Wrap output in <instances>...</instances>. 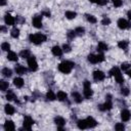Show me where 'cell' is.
I'll list each match as a JSON object with an SVG mask.
<instances>
[{"label":"cell","instance_id":"obj_15","mask_svg":"<svg viewBox=\"0 0 131 131\" xmlns=\"http://www.w3.org/2000/svg\"><path fill=\"white\" fill-rule=\"evenodd\" d=\"M72 97L75 100V102H77V103H81L82 102V99H83L82 96H81V94L78 93V92H72Z\"/></svg>","mask_w":131,"mask_h":131},{"label":"cell","instance_id":"obj_3","mask_svg":"<svg viewBox=\"0 0 131 131\" xmlns=\"http://www.w3.org/2000/svg\"><path fill=\"white\" fill-rule=\"evenodd\" d=\"M83 87H84V91H83L84 96H85L86 98H90V97L92 96V94H93V91H92V89H91L90 82H89L88 80H85V81H84V84H83Z\"/></svg>","mask_w":131,"mask_h":131},{"label":"cell","instance_id":"obj_50","mask_svg":"<svg viewBox=\"0 0 131 131\" xmlns=\"http://www.w3.org/2000/svg\"><path fill=\"white\" fill-rule=\"evenodd\" d=\"M89 1H90L91 3H97V4H98V2H99V0H89Z\"/></svg>","mask_w":131,"mask_h":131},{"label":"cell","instance_id":"obj_45","mask_svg":"<svg viewBox=\"0 0 131 131\" xmlns=\"http://www.w3.org/2000/svg\"><path fill=\"white\" fill-rule=\"evenodd\" d=\"M63 50H64L65 52H70V51H71V46H70L69 44H64V45H63Z\"/></svg>","mask_w":131,"mask_h":131},{"label":"cell","instance_id":"obj_52","mask_svg":"<svg viewBox=\"0 0 131 131\" xmlns=\"http://www.w3.org/2000/svg\"><path fill=\"white\" fill-rule=\"evenodd\" d=\"M127 74H128L129 77H131V70H128V71H127Z\"/></svg>","mask_w":131,"mask_h":131},{"label":"cell","instance_id":"obj_40","mask_svg":"<svg viewBox=\"0 0 131 131\" xmlns=\"http://www.w3.org/2000/svg\"><path fill=\"white\" fill-rule=\"evenodd\" d=\"M115 129L118 130V131H122L125 129V126L123 125V123H117L116 126H115Z\"/></svg>","mask_w":131,"mask_h":131},{"label":"cell","instance_id":"obj_20","mask_svg":"<svg viewBox=\"0 0 131 131\" xmlns=\"http://www.w3.org/2000/svg\"><path fill=\"white\" fill-rule=\"evenodd\" d=\"M13 84L17 87V88H21L24 86V80L22 79L21 77H17V78H14L13 79Z\"/></svg>","mask_w":131,"mask_h":131},{"label":"cell","instance_id":"obj_10","mask_svg":"<svg viewBox=\"0 0 131 131\" xmlns=\"http://www.w3.org/2000/svg\"><path fill=\"white\" fill-rule=\"evenodd\" d=\"M4 22L7 26H13L15 24V20L13 18V16L9 13H6L5 16H4Z\"/></svg>","mask_w":131,"mask_h":131},{"label":"cell","instance_id":"obj_46","mask_svg":"<svg viewBox=\"0 0 131 131\" xmlns=\"http://www.w3.org/2000/svg\"><path fill=\"white\" fill-rule=\"evenodd\" d=\"M15 21H16V23H24L25 22V20L24 18H22V16H16V18H15Z\"/></svg>","mask_w":131,"mask_h":131},{"label":"cell","instance_id":"obj_29","mask_svg":"<svg viewBox=\"0 0 131 131\" xmlns=\"http://www.w3.org/2000/svg\"><path fill=\"white\" fill-rule=\"evenodd\" d=\"M85 16H86V20L90 23V24H95L96 22H97V20H96V17L94 16V15H92V14H85Z\"/></svg>","mask_w":131,"mask_h":131},{"label":"cell","instance_id":"obj_18","mask_svg":"<svg viewBox=\"0 0 131 131\" xmlns=\"http://www.w3.org/2000/svg\"><path fill=\"white\" fill-rule=\"evenodd\" d=\"M4 111H5V113H6L7 115H13V114H14V112H15L14 108L11 106V104H5V107H4Z\"/></svg>","mask_w":131,"mask_h":131},{"label":"cell","instance_id":"obj_35","mask_svg":"<svg viewBox=\"0 0 131 131\" xmlns=\"http://www.w3.org/2000/svg\"><path fill=\"white\" fill-rule=\"evenodd\" d=\"M121 71H120V69L118 68V67H114L113 69H111V71H110V76H115V75H117L118 73H120Z\"/></svg>","mask_w":131,"mask_h":131},{"label":"cell","instance_id":"obj_23","mask_svg":"<svg viewBox=\"0 0 131 131\" xmlns=\"http://www.w3.org/2000/svg\"><path fill=\"white\" fill-rule=\"evenodd\" d=\"M77 125H78V127H79V129H86V128H88L86 120H79L77 122Z\"/></svg>","mask_w":131,"mask_h":131},{"label":"cell","instance_id":"obj_11","mask_svg":"<svg viewBox=\"0 0 131 131\" xmlns=\"http://www.w3.org/2000/svg\"><path fill=\"white\" fill-rule=\"evenodd\" d=\"M130 118H131V114H130V112H129L128 110H123V111L121 112V119H122L123 122L129 121Z\"/></svg>","mask_w":131,"mask_h":131},{"label":"cell","instance_id":"obj_8","mask_svg":"<svg viewBox=\"0 0 131 131\" xmlns=\"http://www.w3.org/2000/svg\"><path fill=\"white\" fill-rule=\"evenodd\" d=\"M112 108H113L112 100H107L103 104H99V106H98V109H99L100 111H102V112H104V111H109V110H111Z\"/></svg>","mask_w":131,"mask_h":131},{"label":"cell","instance_id":"obj_32","mask_svg":"<svg viewBox=\"0 0 131 131\" xmlns=\"http://www.w3.org/2000/svg\"><path fill=\"white\" fill-rule=\"evenodd\" d=\"M10 35H11L12 38H17V37L20 36V30H18L17 28L14 27V28L10 31Z\"/></svg>","mask_w":131,"mask_h":131},{"label":"cell","instance_id":"obj_30","mask_svg":"<svg viewBox=\"0 0 131 131\" xmlns=\"http://www.w3.org/2000/svg\"><path fill=\"white\" fill-rule=\"evenodd\" d=\"M75 32H76L77 36H83L85 34V29L82 28V27H78V28L75 29Z\"/></svg>","mask_w":131,"mask_h":131},{"label":"cell","instance_id":"obj_31","mask_svg":"<svg viewBox=\"0 0 131 131\" xmlns=\"http://www.w3.org/2000/svg\"><path fill=\"white\" fill-rule=\"evenodd\" d=\"M65 15H66V17H67V18H69V20H73V18H75V17L77 16V13H76L75 11H66Z\"/></svg>","mask_w":131,"mask_h":131},{"label":"cell","instance_id":"obj_33","mask_svg":"<svg viewBox=\"0 0 131 131\" xmlns=\"http://www.w3.org/2000/svg\"><path fill=\"white\" fill-rule=\"evenodd\" d=\"M115 78H116V81H117L119 84H122V83L124 82V78H123V76H122L121 72H120V73H118L117 75H115Z\"/></svg>","mask_w":131,"mask_h":131},{"label":"cell","instance_id":"obj_49","mask_svg":"<svg viewBox=\"0 0 131 131\" xmlns=\"http://www.w3.org/2000/svg\"><path fill=\"white\" fill-rule=\"evenodd\" d=\"M0 4H1V6H4L6 4V0H1V3Z\"/></svg>","mask_w":131,"mask_h":131},{"label":"cell","instance_id":"obj_16","mask_svg":"<svg viewBox=\"0 0 131 131\" xmlns=\"http://www.w3.org/2000/svg\"><path fill=\"white\" fill-rule=\"evenodd\" d=\"M4 129L6 131H9V130H14L15 129V126H14V123L12 121H6L4 123Z\"/></svg>","mask_w":131,"mask_h":131},{"label":"cell","instance_id":"obj_42","mask_svg":"<svg viewBox=\"0 0 131 131\" xmlns=\"http://www.w3.org/2000/svg\"><path fill=\"white\" fill-rule=\"evenodd\" d=\"M121 94H122L123 96H127V95H129V89H128V88H126V87L121 88Z\"/></svg>","mask_w":131,"mask_h":131},{"label":"cell","instance_id":"obj_21","mask_svg":"<svg viewBox=\"0 0 131 131\" xmlns=\"http://www.w3.org/2000/svg\"><path fill=\"white\" fill-rule=\"evenodd\" d=\"M67 97H68V94H67L66 92H64V91H59V92H58V94H57V98H58L60 101H64V100H66V99H67Z\"/></svg>","mask_w":131,"mask_h":131},{"label":"cell","instance_id":"obj_37","mask_svg":"<svg viewBox=\"0 0 131 131\" xmlns=\"http://www.w3.org/2000/svg\"><path fill=\"white\" fill-rule=\"evenodd\" d=\"M1 48H2L3 51H9V49H10V44H9L8 42H4V43L1 44Z\"/></svg>","mask_w":131,"mask_h":131},{"label":"cell","instance_id":"obj_51","mask_svg":"<svg viewBox=\"0 0 131 131\" xmlns=\"http://www.w3.org/2000/svg\"><path fill=\"white\" fill-rule=\"evenodd\" d=\"M127 16H128V18H130V20H131V10H128V12H127Z\"/></svg>","mask_w":131,"mask_h":131},{"label":"cell","instance_id":"obj_43","mask_svg":"<svg viewBox=\"0 0 131 131\" xmlns=\"http://www.w3.org/2000/svg\"><path fill=\"white\" fill-rule=\"evenodd\" d=\"M112 1H113L114 5H115L116 7H120V6H122V4H123L122 0H112Z\"/></svg>","mask_w":131,"mask_h":131},{"label":"cell","instance_id":"obj_28","mask_svg":"<svg viewBox=\"0 0 131 131\" xmlns=\"http://www.w3.org/2000/svg\"><path fill=\"white\" fill-rule=\"evenodd\" d=\"M2 75H3L4 77H6V78H9V77H11V75H12V71H11L10 69H8V68H4V69L2 70Z\"/></svg>","mask_w":131,"mask_h":131},{"label":"cell","instance_id":"obj_6","mask_svg":"<svg viewBox=\"0 0 131 131\" xmlns=\"http://www.w3.org/2000/svg\"><path fill=\"white\" fill-rule=\"evenodd\" d=\"M118 27L121 29V30H125V29H128L131 27V25L128 21H126L125 18H119L118 20Z\"/></svg>","mask_w":131,"mask_h":131},{"label":"cell","instance_id":"obj_19","mask_svg":"<svg viewBox=\"0 0 131 131\" xmlns=\"http://www.w3.org/2000/svg\"><path fill=\"white\" fill-rule=\"evenodd\" d=\"M7 59H8V61L16 62L18 58H17V54L15 53V52H13V51H8V53H7Z\"/></svg>","mask_w":131,"mask_h":131},{"label":"cell","instance_id":"obj_44","mask_svg":"<svg viewBox=\"0 0 131 131\" xmlns=\"http://www.w3.org/2000/svg\"><path fill=\"white\" fill-rule=\"evenodd\" d=\"M96 59H97V62H98V63H101V62L104 61V55H103L102 53H98V54L96 55Z\"/></svg>","mask_w":131,"mask_h":131},{"label":"cell","instance_id":"obj_38","mask_svg":"<svg viewBox=\"0 0 131 131\" xmlns=\"http://www.w3.org/2000/svg\"><path fill=\"white\" fill-rule=\"evenodd\" d=\"M67 36H68V39L69 40H73L77 35H76V32L75 31H69L68 34H67Z\"/></svg>","mask_w":131,"mask_h":131},{"label":"cell","instance_id":"obj_53","mask_svg":"<svg viewBox=\"0 0 131 131\" xmlns=\"http://www.w3.org/2000/svg\"><path fill=\"white\" fill-rule=\"evenodd\" d=\"M1 31H2V32H5V31H6L5 27H1Z\"/></svg>","mask_w":131,"mask_h":131},{"label":"cell","instance_id":"obj_24","mask_svg":"<svg viewBox=\"0 0 131 131\" xmlns=\"http://www.w3.org/2000/svg\"><path fill=\"white\" fill-rule=\"evenodd\" d=\"M46 98H47V100L52 101V100H54V99L57 98V95L53 93V91H52V90H49V91H47V93H46Z\"/></svg>","mask_w":131,"mask_h":131},{"label":"cell","instance_id":"obj_2","mask_svg":"<svg viewBox=\"0 0 131 131\" xmlns=\"http://www.w3.org/2000/svg\"><path fill=\"white\" fill-rule=\"evenodd\" d=\"M29 40H30L32 43H34V44H36V45H39V44L43 43L44 41H46V36L43 35V34H41V33L31 34V35L29 36Z\"/></svg>","mask_w":131,"mask_h":131},{"label":"cell","instance_id":"obj_12","mask_svg":"<svg viewBox=\"0 0 131 131\" xmlns=\"http://www.w3.org/2000/svg\"><path fill=\"white\" fill-rule=\"evenodd\" d=\"M51 51H52V54L53 55H55V57H62V54H63V48H61L60 46H53L52 47V49H51Z\"/></svg>","mask_w":131,"mask_h":131},{"label":"cell","instance_id":"obj_48","mask_svg":"<svg viewBox=\"0 0 131 131\" xmlns=\"http://www.w3.org/2000/svg\"><path fill=\"white\" fill-rule=\"evenodd\" d=\"M43 14H44V15H46V16H48V17H49V16H50V11H47V10H45V11H44V12H43Z\"/></svg>","mask_w":131,"mask_h":131},{"label":"cell","instance_id":"obj_41","mask_svg":"<svg viewBox=\"0 0 131 131\" xmlns=\"http://www.w3.org/2000/svg\"><path fill=\"white\" fill-rule=\"evenodd\" d=\"M130 67H131L130 64H128V63H123V64L121 65V69H122L123 71H128Z\"/></svg>","mask_w":131,"mask_h":131},{"label":"cell","instance_id":"obj_7","mask_svg":"<svg viewBox=\"0 0 131 131\" xmlns=\"http://www.w3.org/2000/svg\"><path fill=\"white\" fill-rule=\"evenodd\" d=\"M92 76H93V79L95 81H102L104 78H106V75H104V73L101 72V71H99V70L94 71L93 74H92Z\"/></svg>","mask_w":131,"mask_h":131},{"label":"cell","instance_id":"obj_1","mask_svg":"<svg viewBox=\"0 0 131 131\" xmlns=\"http://www.w3.org/2000/svg\"><path fill=\"white\" fill-rule=\"evenodd\" d=\"M74 67H75L74 63L69 62V61H65L59 65V70H60V72H62L64 74H69V73H71V71Z\"/></svg>","mask_w":131,"mask_h":131},{"label":"cell","instance_id":"obj_26","mask_svg":"<svg viewBox=\"0 0 131 131\" xmlns=\"http://www.w3.org/2000/svg\"><path fill=\"white\" fill-rule=\"evenodd\" d=\"M0 89H1V91H6L8 89V82L0 80Z\"/></svg>","mask_w":131,"mask_h":131},{"label":"cell","instance_id":"obj_13","mask_svg":"<svg viewBox=\"0 0 131 131\" xmlns=\"http://www.w3.org/2000/svg\"><path fill=\"white\" fill-rule=\"evenodd\" d=\"M14 70H15L16 74H18V75H25V73L27 72V69H26L24 66H22V65H16Z\"/></svg>","mask_w":131,"mask_h":131},{"label":"cell","instance_id":"obj_22","mask_svg":"<svg viewBox=\"0 0 131 131\" xmlns=\"http://www.w3.org/2000/svg\"><path fill=\"white\" fill-rule=\"evenodd\" d=\"M31 52H30V50H28V49H24V50H22L21 52H20V57L21 58H23V59H29L31 55Z\"/></svg>","mask_w":131,"mask_h":131},{"label":"cell","instance_id":"obj_27","mask_svg":"<svg viewBox=\"0 0 131 131\" xmlns=\"http://www.w3.org/2000/svg\"><path fill=\"white\" fill-rule=\"evenodd\" d=\"M128 41H126V40H122V41H119V43H118V46L121 48V49H124V50H126L127 48H128Z\"/></svg>","mask_w":131,"mask_h":131},{"label":"cell","instance_id":"obj_14","mask_svg":"<svg viewBox=\"0 0 131 131\" xmlns=\"http://www.w3.org/2000/svg\"><path fill=\"white\" fill-rule=\"evenodd\" d=\"M86 121H87L88 128H94V127L97 125V122H96V120H95L94 118H92V117H88V118L86 119Z\"/></svg>","mask_w":131,"mask_h":131},{"label":"cell","instance_id":"obj_9","mask_svg":"<svg viewBox=\"0 0 131 131\" xmlns=\"http://www.w3.org/2000/svg\"><path fill=\"white\" fill-rule=\"evenodd\" d=\"M32 24H33L34 27L37 28V29L42 28V20H41V16H39V15L34 16L33 20H32Z\"/></svg>","mask_w":131,"mask_h":131},{"label":"cell","instance_id":"obj_36","mask_svg":"<svg viewBox=\"0 0 131 131\" xmlns=\"http://www.w3.org/2000/svg\"><path fill=\"white\" fill-rule=\"evenodd\" d=\"M14 98H15V95H14L13 91L8 90V92H7V94H6V99H7V100H13Z\"/></svg>","mask_w":131,"mask_h":131},{"label":"cell","instance_id":"obj_39","mask_svg":"<svg viewBox=\"0 0 131 131\" xmlns=\"http://www.w3.org/2000/svg\"><path fill=\"white\" fill-rule=\"evenodd\" d=\"M110 24H111V20H110L109 17L104 16V17L102 18V21H101V25H103V26H108V25H110Z\"/></svg>","mask_w":131,"mask_h":131},{"label":"cell","instance_id":"obj_17","mask_svg":"<svg viewBox=\"0 0 131 131\" xmlns=\"http://www.w3.org/2000/svg\"><path fill=\"white\" fill-rule=\"evenodd\" d=\"M54 123L57 124L58 127H63L66 124V121L63 117H55L54 118Z\"/></svg>","mask_w":131,"mask_h":131},{"label":"cell","instance_id":"obj_5","mask_svg":"<svg viewBox=\"0 0 131 131\" xmlns=\"http://www.w3.org/2000/svg\"><path fill=\"white\" fill-rule=\"evenodd\" d=\"M34 124V120L30 117V116H26L25 118H24V123H23V125H24V129H27V130H31V128H32V125Z\"/></svg>","mask_w":131,"mask_h":131},{"label":"cell","instance_id":"obj_25","mask_svg":"<svg viewBox=\"0 0 131 131\" xmlns=\"http://www.w3.org/2000/svg\"><path fill=\"white\" fill-rule=\"evenodd\" d=\"M97 50L102 52V51H107L108 50V45L103 42H99L98 45H97Z\"/></svg>","mask_w":131,"mask_h":131},{"label":"cell","instance_id":"obj_47","mask_svg":"<svg viewBox=\"0 0 131 131\" xmlns=\"http://www.w3.org/2000/svg\"><path fill=\"white\" fill-rule=\"evenodd\" d=\"M107 3H108V0H99V2H98L99 5H106Z\"/></svg>","mask_w":131,"mask_h":131},{"label":"cell","instance_id":"obj_34","mask_svg":"<svg viewBox=\"0 0 131 131\" xmlns=\"http://www.w3.org/2000/svg\"><path fill=\"white\" fill-rule=\"evenodd\" d=\"M87 59H88V62H90L91 64H97L98 63L97 59H96V55H94V54H89Z\"/></svg>","mask_w":131,"mask_h":131},{"label":"cell","instance_id":"obj_4","mask_svg":"<svg viewBox=\"0 0 131 131\" xmlns=\"http://www.w3.org/2000/svg\"><path fill=\"white\" fill-rule=\"evenodd\" d=\"M28 66H29V70L31 72H35L38 70V64H37L35 57H30L28 59Z\"/></svg>","mask_w":131,"mask_h":131}]
</instances>
